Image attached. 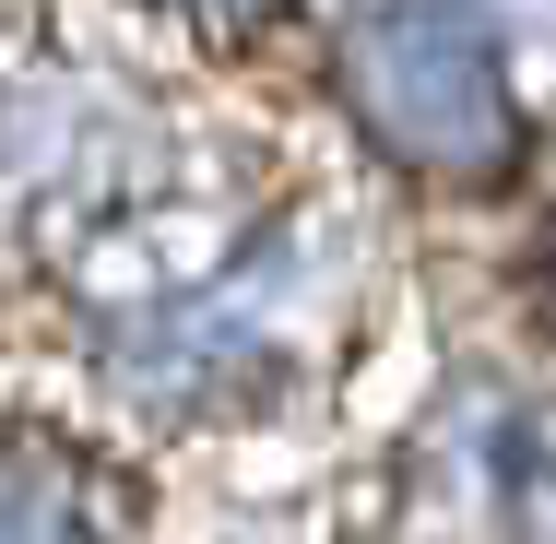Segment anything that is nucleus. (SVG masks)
Instances as JSON below:
<instances>
[{"label":"nucleus","mask_w":556,"mask_h":544,"mask_svg":"<svg viewBox=\"0 0 556 544\" xmlns=\"http://www.w3.org/2000/svg\"><path fill=\"white\" fill-rule=\"evenodd\" d=\"M355 107L379 142H403L415 166H450V178H485L509 166V72L485 48L473 12L450 0H391L355 24Z\"/></svg>","instance_id":"nucleus-1"},{"label":"nucleus","mask_w":556,"mask_h":544,"mask_svg":"<svg viewBox=\"0 0 556 544\" xmlns=\"http://www.w3.org/2000/svg\"><path fill=\"white\" fill-rule=\"evenodd\" d=\"M0 544H96V521H84V497L60 473L0 461Z\"/></svg>","instance_id":"nucleus-2"},{"label":"nucleus","mask_w":556,"mask_h":544,"mask_svg":"<svg viewBox=\"0 0 556 544\" xmlns=\"http://www.w3.org/2000/svg\"><path fill=\"white\" fill-rule=\"evenodd\" d=\"M190 12H214V24H249V12H273V0H190Z\"/></svg>","instance_id":"nucleus-3"}]
</instances>
